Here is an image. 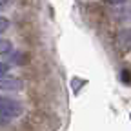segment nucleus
<instances>
[{"label":"nucleus","instance_id":"1","mask_svg":"<svg viewBox=\"0 0 131 131\" xmlns=\"http://www.w3.org/2000/svg\"><path fill=\"white\" fill-rule=\"evenodd\" d=\"M22 113V104L11 96H0V117L2 118H16Z\"/></svg>","mask_w":131,"mask_h":131},{"label":"nucleus","instance_id":"2","mask_svg":"<svg viewBox=\"0 0 131 131\" xmlns=\"http://www.w3.org/2000/svg\"><path fill=\"white\" fill-rule=\"evenodd\" d=\"M22 86H24V82L18 77L0 75V89H4V91H20Z\"/></svg>","mask_w":131,"mask_h":131},{"label":"nucleus","instance_id":"3","mask_svg":"<svg viewBox=\"0 0 131 131\" xmlns=\"http://www.w3.org/2000/svg\"><path fill=\"white\" fill-rule=\"evenodd\" d=\"M117 47L122 49V51H129L131 49V27L122 29L117 35Z\"/></svg>","mask_w":131,"mask_h":131},{"label":"nucleus","instance_id":"4","mask_svg":"<svg viewBox=\"0 0 131 131\" xmlns=\"http://www.w3.org/2000/svg\"><path fill=\"white\" fill-rule=\"evenodd\" d=\"M11 42L9 40H4V38H0V53H9L11 51Z\"/></svg>","mask_w":131,"mask_h":131},{"label":"nucleus","instance_id":"5","mask_svg":"<svg viewBox=\"0 0 131 131\" xmlns=\"http://www.w3.org/2000/svg\"><path fill=\"white\" fill-rule=\"evenodd\" d=\"M7 27H9V20L4 18V16H0V35H2V33H4Z\"/></svg>","mask_w":131,"mask_h":131},{"label":"nucleus","instance_id":"6","mask_svg":"<svg viewBox=\"0 0 131 131\" xmlns=\"http://www.w3.org/2000/svg\"><path fill=\"white\" fill-rule=\"evenodd\" d=\"M6 71H9V64L0 60V75H6Z\"/></svg>","mask_w":131,"mask_h":131},{"label":"nucleus","instance_id":"7","mask_svg":"<svg viewBox=\"0 0 131 131\" xmlns=\"http://www.w3.org/2000/svg\"><path fill=\"white\" fill-rule=\"evenodd\" d=\"M107 2H109V4H124L126 0H107Z\"/></svg>","mask_w":131,"mask_h":131},{"label":"nucleus","instance_id":"8","mask_svg":"<svg viewBox=\"0 0 131 131\" xmlns=\"http://www.w3.org/2000/svg\"><path fill=\"white\" fill-rule=\"evenodd\" d=\"M4 4H7V0H0V6H4Z\"/></svg>","mask_w":131,"mask_h":131}]
</instances>
